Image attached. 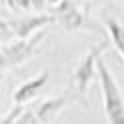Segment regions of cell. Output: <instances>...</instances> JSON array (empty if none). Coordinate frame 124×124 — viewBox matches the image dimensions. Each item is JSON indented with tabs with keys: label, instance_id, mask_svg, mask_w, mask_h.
<instances>
[{
	"label": "cell",
	"instance_id": "cell-1",
	"mask_svg": "<svg viewBox=\"0 0 124 124\" xmlns=\"http://www.w3.org/2000/svg\"><path fill=\"white\" fill-rule=\"evenodd\" d=\"M98 80H100V92H102V104L108 124H124V96L116 82L114 74L106 62L98 60Z\"/></svg>",
	"mask_w": 124,
	"mask_h": 124
},
{
	"label": "cell",
	"instance_id": "cell-2",
	"mask_svg": "<svg viewBox=\"0 0 124 124\" xmlns=\"http://www.w3.org/2000/svg\"><path fill=\"white\" fill-rule=\"evenodd\" d=\"M44 30H40L30 38H18L10 44H2V68L10 70L14 66L24 64L36 54H40V44L44 42Z\"/></svg>",
	"mask_w": 124,
	"mask_h": 124
},
{
	"label": "cell",
	"instance_id": "cell-3",
	"mask_svg": "<svg viewBox=\"0 0 124 124\" xmlns=\"http://www.w3.org/2000/svg\"><path fill=\"white\" fill-rule=\"evenodd\" d=\"M106 48H108V40L102 38L98 44L90 46V50L78 60V64H76V68H74L72 84H74V88L80 92L82 98H84V94H86V90L90 86V82L94 80V76L98 72V60L102 58V52Z\"/></svg>",
	"mask_w": 124,
	"mask_h": 124
},
{
	"label": "cell",
	"instance_id": "cell-4",
	"mask_svg": "<svg viewBox=\"0 0 124 124\" xmlns=\"http://www.w3.org/2000/svg\"><path fill=\"white\" fill-rule=\"evenodd\" d=\"M52 14L56 18V22L68 32L92 28V22L88 20V16L80 10V6L74 0H60L56 6H52Z\"/></svg>",
	"mask_w": 124,
	"mask_h": 124
},
{
	"label": "cell",
	"instance_id": "cell-5",
	"mask_svg": "<svg viewBox=\"0 0 124 124\" xmlns=\"http://www.w3.org/2000/svg\"><path fill=\"white\" fill-rule=\"evenodd\" d=\"M82 96H80V92L74 88V84H70L62 94L58 96H52V98H46L44 102L36 108V114H38V118H40L44 124H50L56 116L64 110V108L68 104H72V102H78Z\"/></svg>",
	"mask_w": 124,
	"mask_h": 124
},
{
	"label": "cell",
	"instance_id": "cell-6",
	"mask_svg": "<svg viewBox=\"0 0 124 124\" xmlns=\"http://www.w3.org/2000/svg\"><path fill=\"white\" fill-rule=\"evenodd\" d=\"M10 28L14 32V38H30L36 32H40L44 26L56 22L52 12H38V14H28V16H20V18H12Z\"/></svg>",
	"mask_w": 124,
	"mask_h": 124
},
{
	"label": "cell",
	"instance_id": "cell-7",
	"mask_svg": "<svg viewBox=\"0 0 124 124\" xmlns=\"http://www.w3.org/2000/svg\"><path fill=\"white\" fill-rule=\"evenodd\" d=\"M48 78H50V72L44 70V72H40V74H36L34 78H28L26 82H22L20 86L14 90L12 102H14V104H26V102H30V100H34V98L46 88Z\"/></svg>",
	"mask_w": 124,
	"mask_h": 124
},
{
	"label": "cell",
	"instance_id": "cell-8",
	"mask_svg": "<svg viewBox=\"0 0 124 124\" xmlns=\"http://www.w3.org/2000/svg\"><path fill=\"white\" fill-rule=\"evenodd\" d=\"M104 26H106L108 38L112 40L114 48L118 50V54H120L122 60H124V26L116 18H112V16H104Z\"/></svg>",
	"mask_w": 124,
	"mask_h": 124
},
{
	"label": "cell",
	"instance_id": "cell-9",
	"mask_svg": "<svg viewBox=\"0 0 124 124\" xmlns=\"http://www.w3.org/2000/svg\"><path fill=\"white\" fill-rule=\"evenodd\" d=\"M22 112H24V104H14L10 110L2 116V122L0 124H16V120L22 116Z\"/></svg>",
	"mask_w": 124,
	"mask_h": 124
},
{
	"label": "cell",
	"instance_id": "cell-10",
	"mask_svg": "<svg viewBox=\"0 0 124 124\" xmlns=\"http://www.w3.org/2000/svg\"><path fill=\"white\" fill-rule=\"evenodd\" d=\"M4 2L14 12H26L32 8V0H4Z\"/></svg>",
	"mask_w": 124,
	"mask_h": 124
},
{
	"label": "cell",
	"instance_id": "cell-11",
	"mask_svg": "<svg viewBox=\"0 0 124 124\" xmlns=\"http://www.w3.org/2000/svg\"><path fill=\"white\" fill-rule=\"evenodd\" d=\"M16 124H44L40 118H38V114L32 112V110H24L22 116L16 120Z\"/></svg>",
	"mask_w": 124,
	"mask_h": 124
},
{
	"label": "cell",
	"instance_id": "cell-12",
	"mask_svg": "<svg viewBox=\"0 0 124 124\" xmlns=\"http://www.w3.org/2000/svg\"><path fill=\"white\" fill-rule=\"evenodd\" d=\"M46 4H48V0H32V8L38 12H42L46 8Z\"/></svg>",
	"mask_w": 124,
	"mask_h": 124
},
{
	"label": "cell",
	"instance_id": "cell-13",
	"mask_svg": "<svg viewBox=\"0 0 124 124\" xmlns=\"http://www.w3.org/2000/svg\"><path fill=\"white\" fill-rule=\"evenodd\" d=\"M58 2H60V0H48V6H56Z\"/></svg>",
	"mask_w": 124,
	"mask_h": 124
}]
</instances>
